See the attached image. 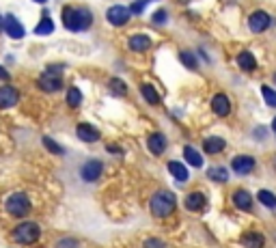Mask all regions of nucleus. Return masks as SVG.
Returning <instances> with one entry per match:
<instances>
[{"mask_svg": "<svg viewBox=\"0 0 276 248\" xmlns=\"http://www.w3.org/2000/svg\"><path fill=\"white\" fill-rule=\"evenodd\" d=\"M63 24H65L67 31H72V33L86 31V28L93 24V13L89 9L65 7V9H63Z\"/></svg>", "mask_w": 276, "mask_h": 248, "instance_id": "f257e3e1", "label": "nucleus"}, {"mask_svg": "<svg viewBox=\"0 0 276 248\" xmlns=\"http://www.w3.org/2000/svg\"><path fill=\"white\" fill-rule=\"evenodd\" d=\"M175 207H177V199H175L173 192L168 190H160L154 194V199H151V214L156 218H166L171 216Z\"/></svg>", "mask_w": 276, "mask_h": 248, "instance_id": "f03ea898", "label": "nucleus"}, {"mask_svg": "<svg viewBox=\"0 0 276 248\" xmlns=\"http://www.w3.org/2000/svg\"><path fill=\"white\" fill-rule=\"evenodd\" d=\"M4 207H7V211L11 216H15V218H22V216H26L28 211H31V201H28L26 194H22V192H15V194H11V197L7 199V203H4Z\"/></svg>", "mask_w": 276, "mask_h": 248, "instance_id": "7ed1b4c3", "label": "nucleus"}, {"mask_svg": "<svg viewBox=\"0 0 276 248\" xmlns=\"http://www.w3.org/2000/svg\"><path fill=\"white\" fill-rule=\"evenodd\" d=\"M39 227L35 222H22L15 227L13 231V238L20 242V244H33V242L39 240Z\"/></svg>", "mask_w": 276, "mask_h": 248, "instance_id": "20e7f679", "label": "nucleus"}, {"mask_svg": "<svg viewBox=\"0 0 276 248\" xmlns=\"http://www.w3.org/2000/svg\"><path fill=\"white\" fill-rule=\"evenodd\" d=\"M63 67H54V69H48V74H43L39 78V86H41V91H45V93H54L61 88V78L56 76V72H61Z\"/></svg>", "mask_w": 276, "mask_h": 248, "instance_id": "39448f33", "label": "nucleus"}, {"mask_svg": "<svg viewBox=\"0 0 276 248\" xmlns=\"http://www.w3.org/2000/svg\"><path fill=\"white\" fill-rule=\"evenodd\" d=\"M132 11L127 7H123V4H115V7H110L108 11H106V17H108V22L113 26H123L127 24V20H130Z\"/></svg>", "mask_w": 276, "mask_h": 248, "instance_id": "423d86ee", "label": "nucleus"}, {"mask_svg": "<svg viewBox=\"0 0 276 248\" xmlns=\"http://www.w3.org/2000/svg\"><path fill=\"white\" fill-rule=\"evenodd\" d=\"M272 26V17L266 11H255L250 17H248V28L252 33H263Z\"/></svg>", "mask_w": 276, "mask_h": 248, "instance_id": "0eeeda50", "label": "nucleus"}, {"mask_svg": "<svg viewBox=\"0 0 276 248\" xmlns=\"http://www.w3.org/2000/svg\"><path fill=\"white\" fill-rule=\"evenodd\" d=\"M102 170H104V164L99 160H86L80 168V177L84 181H97L102 177Z\"/></svg>", "mask_w": 276, "mask_h": 248, "instance_id": "6e6552de", "label": "nucleus"}, {"mask_svg": "<svg viewBox=\"0 0 276 248\" xmlns=\"http://www.w3.org/2000/svg\"><path fill=\"white\" fill-rule=\"evenodd\" d=\"M255 158L252 156H236L231 160V168H233V173H237V175H248L255 170Z\"/></svg>", "mask_w": 276, "mask_h": 248, "instance_id": "1a4fd4ad", "label": "nucleus"}, {"mask_svg": "<svg viewBox=\"0 0 276 248\" xmlns=\"http://www.w3.org/2000/svg\"><path fill=\"white\" fill-rule=\"evenodd\" d=\"M211 110L218 117H227L229 112H231V102H229V97L225 93H216V95L211 97Z\"/></svg>", "mask_w": 276, "mask_h": 248, "instance_id": "9d476101", "label": "nucleus"}, {"mask_svg": "<svg viewBox=\"0 0 276 248\" xmlns=\"http://www.w3.org/2000/svg\"><path fill=\"white\" fill-rule=\"evenodd\" d=\"M4 33L11 39H22L24 37V26H22V22L15 20V15H7L4 17Z\"/></svg>", "mask_w": 276, "mask_h": 248, "instance_id": "9b49d317", "label": "nucleus"}, {"mask_svg": "<svg viewBox=\"0 0 276 248\" xmlns=\"http://www.w3.org/2000/svg\"><path fill=\"white\" fill-rule=\"evenodd\" d=\"M17 97H20V93H17L13 86H9V84L0 86V108H11V106H15Z\"/></svg>", "mask_w": 276, "mask_h": 248, "instance_id": "f8f14e48", "label": "nucleus"}, {"mask_svg": "<svg viewBox=\"0 0 276 248\" xmlns=\"http://www.w3.org/2000/svg\"><path fill=\"white\" fill-rule=\"evenodd\" d=\"M76 132H78V138L84 140V143H97V140H99L97 127L89 125V123H80V125L76 127Z\"/></svg>", "mask_w": 276, "mask_h": 248, "instance_id": "ddd939ff", "label": "nucleus"}, {"mask_svg": "<svg viewBox=\"0 0 276 248\" xmlns=\"http://www.w3.org/2000/svg\"><path fill=\"white\" fill-rule=\"evenodd\" d=\"M233 203H236L237 209L250 211V207H252V194L248 190H236V192H233Z\"/></svg>", "mask_w": 276, "mask_h": 248, "instance_id": "4468645a", "label": "nucleus"}, {"mask_svg": "<svg viewBox=\"0 0 276 248\" xmlns=\"http://www.w3.org/2000/svg\"><path fill=\"white\" fill-rule=\"evenodd\" d=\"M147 145H149V151L156 153V156H160L166 149V138H164V134H151L149 140H147Z\"/></svg>", "mask_w": 276, "mask_h": 248, "instance_id": "2eb2a0df", "label": "nucleus"}, {"mask_svg": "<svg viewBox=\"0 0 276 248\" xmlns=\"http://www.w3.org/2000/svg\"><path fill=\"white\" fill-rule=\"evenodd\" d=\"M225 147H227V143L220 136H209L203 140V149L207 153H220V151H225Z\"/></svg>", "mask_w": 276, "mask_h": 248, "instance_id": "dca6fc26", "label": "nucleus"}, {"mask_svg": "<svg viewBox=\"0 0 276 248\" xmlns=\"http://www.w3.org/2000/svg\"><path fill=\"white\" fill-rule=\"evenodd\" d=\"M236 61H237V65H239V69H242V72H255V69H257V61H255V56H252L250 52H239Z\"/></svg>", "mask_w": 276, "mask_h": 248, "instance_id": "f3484780", "label": "nucleus"}, {"mask_svg": "<svg viewBox=\"0 0 276 248\" xmlns=\"http://www.w3.org/2000/svg\"><path fill=\"white\" fill-rule=\"evenodd\" d=\"M186 207L190 211H201L205 207V194L201 192H192L186 197Z\"/></svg>", "mask_w": 276, "mask_h": 248, "instance_id": "a211bd4d", "label": "nucleus"}, {"mask_svg": "<svg viewBox=\"0 0 276 248\" xmlns=\"http://www.w3.org/2000/svg\"><path fill=\"white\" fill-rule=\"evenodd\" d=\"M184 158H186V162L190 164V166H195V168H201L203 166V156L198 153L195 147H184Z\"/></svg>", "mask_w": 276, "mask_h": 248, "instance_id": "6ab92c4d", "label": "nucleus"}, {"mask_svg": "<svg viewBox=\"0 0 276 248\" xmlns=\"http://www.w3.org/2000/svg\"><path fill=\"white\" fill-rule=\"evenodd\" d=\"M149 48H151V39L147 37V35H134V37H130V50L145 52Z\"/></svg>", "mask_w": 276, "mask_h": 248, "instance_id": "aec40b11", "label": "nucleus"}, {"mask_svg": "<svg viewBox=\"0 0 276 248\" xmlns=\"http://www.w3.org/2000/svg\"><path fill=\"white\" fill-rule=\"evenodd\" d=\"M242 244L246 248H261L263 246V235L257 233V231H250V233H246L242 238Z\"/></svg>", "mask_w": 276, "mask_h": 248, "instance_id": "412c9836", "label": "nucleus"}, {"mask_svg": "<svg viewBox=\"0 0 276 248\" xmlns=\"http://www.w3.org/2000/svg\"><path fill=\"white\" fill-rule=\"evenodd\" d=\"M168 173H171L177 181H186L188 179V168L181 162H168Z\"/></svg>", "mask_w": 276, "mask_h": 248, "instance_id": "4be33fe9", "label": "nucleus"}, {"mask_svg": "<svg viewBox=\"0 0 276 248\" xmlns=\"http://www.w3.org/2000/svg\"><path fill=\"white\" fill-rule=\"evenodd\" d=\"M207 177L211 181H218V184H227V179H229V170L225 166H214V168H209L207 170Z\"/></svg>", "mask_w": 276, "mask_h": 248, "instance_id": "5701e85b", "label": "nucleus"}, {"mask_svg": "<svg viewBox=\"0 0 276 248\" xmlns=\"http://www.w3.org/2000/svg\"><path fill=\"white\" fill-rule=\"evenodd\" d=\"M35 33L37 35H52L54 33V22H52V17H48V15L41 17V22L35 26Z\"/></svg>", "mask_w": 276, "mask_h": 248, "instance_id": "b1692460", "label": "nucleus"}, {"mask_svg": "<svg viewBox=\"0 0 276 248\" xmlns=\"http://www.w3.org/2000/svg\"><path fill=\"white\" fill-rule=\"evenodd\" d=\"M140 93H143V97L149 104H158V102H160V95H158V91L151 84H143V86H140Z\"/></svg>", "mask_w": 276, "mask_h": 248, "instance_id": "393cba45", "label": "nucleus"}, {"mask_svg": "<svg viewBox=\"0 0 276 248\" xmlns=\"http://www.w3.org/2000/svg\"><path fill=\"white\" fill-rule=\"evenodd\" d=\"M257 199L261 201V205H266V207L274 209L276 207V194L268 192V190H259V194H257Z\"/></svg>", "mask_w": 276, "mask_h": 248, "instance_id": "a878e982", "label": "nucleus"}, {"mask_svg": "<svg viewBox=\"0 0 276 248\" xmlns=\"http://www.w3.org/2000/svg\"><path fill=\"white\" fill-rule=\"evenodd\" d=\"M80 102H82V93H80V88L72 86V88H69V93H67V104L72 106V108H78Z\"/></svg>", "mask_w": 276, "mask_h": 248, "instance_id": "bb28decb", "label": "nucleus"}, {"mask_svg": "<svg viewBox=\"0 0 276 248\" xmlns=\"http://www.w3.org/2000/svg\"><path fill=\"white\" fill-rule=\"evenodd\" d=\"M261 93H263V99H266V104L272 106V108H276V91H274V88H270L266 84V86H261Z\"/></svg>", "mask_w": 276, "mask_h": 248, "instance_id": "cd10ccee", "label": "nucleus"}, {"mask_svg": "<svg viewBox=\"0 0 276 248\" xmlns=\"http://www.w3.org/2000/svg\"><path fill=\"white\" fill-rule=\"evenodd\" d=\"M179 58H181V63H184L186 67L197 69V58H195V54H190V52H181Z\"/></svg>", "mask_w": 276, "mask_h": 248, "instance_id": "c85d7f7f", "label": "nucleus"}, {"mask_svg": "<svg viewBox=\"0 0 276 248\" xmlns=\"http://www.w3.org/2000/svg\"><path fill=\"white\" fill-rule=\"evenodd\" d=\"M110 88H113V93H117V95H125L127 93V86L123 84L121 80H117V78L110 80Z\"/></svg>", "mask_w": 276, "mask_h": 248, "instance_id": "c756f323", "label": "nucleus"}, {"mask_svg": "<svg viewBox=\"0 0 276 248\" xmlns=\"http://www.w3.org/2000/svg\"><path fill=\"white\" fill-rule=\"evenodd\" d=\"M43 145L48 147V149H50L52 153H56V156H63V149H61V145H56L52 138H48V136H45V138H43Z\"/></svg>", "mask_w": 276, "mask_h": 248, "instance_id": "7c9ffc66", "label": "nucleus"}, {"mask_svg": "<svg viewBox=\"0 0 276 248\" xmlns=\"http://www.w3.org/2000/svg\"><path fill=\"white\" fill-rule=\"evenodd\" d=\"M56 248H78V242L76 240H69V238H65V240H61L56 244Z\"/></svg>", "mask_w": 276, "mask_h": 248, "instance_id": "2f4dec72", "label": "nucleus"}, {"mask_svg": "<svg viewBox=\"0 0 276 248\" xmlns=\"http://www.w3.org/2000/svg\"><path fill=\"white\" fill-rule=\"evenodd\" d=\"M145 4H147V0H140V2H134L132 7H130V11H132V13H136V15H140V13H143V9H145Z\"/></svg>", "mask_w": 276, "mask_h": 248, "instance_id": "473e14b6", "label": "nucleus"}, {"mask_svg": "<svg viewBox=\"0 0 276 248\" xmlns=\"http://www.w3.org/2000/svg\"><path fill=\"white\" fill-rule=\"evenodd\" d=\"M166 17L168 15H166V11H164V9L158 11V13L154 15V24H164V22H166Z\"/></svg>", "mask_w": 276, "mask_h": 248, "instance_id": "72a5a7b5", "label": "nucleus"}, {"mask_svg": "<svg viewBox=\"0 0 276 248\" xmlns=\"http://www.w3.org/2000/svg\"><path fill=\"white\" fill-rule=\"evenodd\" d=\"M145 248H164V244L160 240H147L145 242Z\"/></svg>", "mask_w": 276, "mask_h": 248, "instance_id": "f704fd0d", "label": "nucleus"}, {"mask_svg": "<svg viewBox=\"0 0 276 248\" xmlns=\"http://www.w3.org/2000/svg\"><path fill=\"white\" fill-rule=\"evenodd\" d=\"M0 78H2V80H9V74H7V72H4V69H2V67H0Z\"/></svg>", "mask_w": 276, "mask_h": 248, "instance_id": "c9c22d12", "label": "nucleus"}, {"mask_svg": "<svg viewBox=\"0 0 276 248\" xmlns=\"http://www.w3.org/2000/svg\"><path fill=\"white\" fill-rule=\"evenodd\" d=\"M0 31H4V20L0 17Z\"/></svg>", "mask_w": 276, "mask_h": 248, "instance_id": "e433bc0d", "label": "nucleus"}, {"mask_svg": "<svg viewBox=\"0 0 276 248\" xmlns=\"http://www.w3.org/2000/svg\"><path fill=\"white\" fill-rule=\"evenodd\" d=\"M272 129H274V134H276V117H274V121H272Z\"/></svg>", "mask_w": 276, "mask_h": 248, "instance_id": "4c0bfd02", "label": "nucleus"}, {"mask_svg": "<svg viewBox=\"0 0 276 248\" xmlns=\"http://www.w3.org/2000/svg\"><path fill=\"white\" fill-rule=\"evenodd\" d=\"M35 2H41V4H43V2H45V0H35Z\"/></svg>", "mask_w": 276, "mask_h": 248, "instance_id": "58836bf2", "label": "nucleus"}, {"mask_svg": "<svg viewBox=\"0 0 276 248\" xmlns=\"http://www.w3.org/2000/svg\"><path fill=\"white\" fill-rule=\"evenodd\" d=\"M179 2H188V0H179Z\"/></svg>", "mask_w": 276, "mask_h": 248, "instance_id": "ea45409f", "label": "nucleus"}, {"mask_svg": "<svg viewBox=\"0 0 276 248\" xmlns=\"http://www.w3.org/2000/svg\"><path fill=\"white\" fill-rule=\"evenodd\" d=\"M274 78H276V76H274Z\"/></svg>", "mask_w": 276, "mask_h": 248, "instance_id": "a19ab883", "label": "nucleus"}]
</instances>
